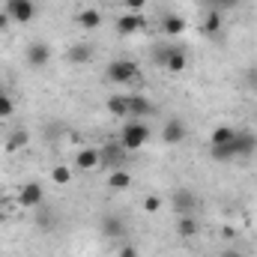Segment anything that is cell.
Listing matches in <instances>:
<instances>
[{"mask_svg": "<svg viewBox=\"0 0 257 257\" xmlns=\"http://www.w3.org/2000/svg\"><path fill=\"white\" fill-rule=\"evenodd\" d=\"M254 150H257V135H251V132H236L233 141H227L221 147H212L209 156L215 162H233V159H248Z\"/></svg>", "mask_w": 257, "mask_h": 257, "instance_id": "obj_1", "label": "cell"}, {"mask_svg": "<svg viewBox=\"0 0 257 257\" xmlns=\"http://www.w3.org/2000/svg\"><path fill=\"white\" fill-rule=\"evenodd\" d=\"M147 141H150V126L144 120H128L126 126H123V132H120V144H123L126 153L141 150Z\"/></svg>", "mask_w": 257, "mask_h": 257, "instance_id": "obj_2", "label": "cell"}, {"mask_svg": "<svg viewBox=\"0 0 257 257\" xmlns=\"http://www.w3.org/2000/svg\"><path fill=\"white\" fill-rule=\"evenodd\" d=\"M108 81L111 84H120V87L123 84H135L138 81V63L135 60H126V57L123 60H114V63L108 66Z\"/></svg>", "mask_w": 257, "mask_h": 257, "instance_id": "obj_3", "label": "cell"}, {"mask_svg": "<svg viewBox=\"0 0 257 257\" xmlns=\"http://www.w3.org/2000/svg\"><path fill=\"white\" fill-rule=\"evenodd\" d=\"M3 12L9 15V21H18V24H30L36 18V3L33 0H6Z\"/></svg>", "mask_w": 257, "mask_h": 257, "instance_id": "obj_4", "label": "cell"}, {"mask_svg": "<svg viewBox=\"0 0 257 257\" xmlns=\"http://www.w3.org/2000/svg\"><path fill=\"white\" fill-rule=\"evenodd\" d=\"M42 200H45V189H42L39 183H24V186H21V192H18V206L33 209V206H39Z\"/></svg>", "mask_w": 257, "mask_h": 257, "instance_id": "obj_5", "label": "cell"}, {"mask_svg": "<svg viewBox=\"0 0 257 257\" xmlns=\"http://www.w3.org/2000/svg\"><path fill=\"white\" fill-rule=\"evenodd\" d=\"M126 99H128V120H144V117H150L156 111V105L147 96H141V93H132Z\"/></svg>", "mask_w": 257, "mask_h": 257, "instance_id": "obj_6", "label": "cell"}, {"mask_svg": "<svg viewBox=\"0 0 257 257\" xmlns=\"http://www.w3.org/2000/svg\"><path fill=\"white\" fill-rule=\"evenodd\" d=\"M174 209H177V215H194V209H197V194L192 189H177L174 192Z\"/></svg>", "mask_w": 257, "mask_h": 257, "instance_id": "obj_7", "label": "cell"}, {"mask_svg": "<svg viewBox=\"0 0 257 257\" xmlns=\"http://www.w3.org/2000/svg\"><path fill=\"white\" fill-rule=\"evenodd\" d=\"M141 30H144V18L138 12H126L117 18V36H135Z\"/></svg>", "mask_w": 257, "mask_h": 257, "instance_id": "obj_8", "label": "cell"}, {"mask_svg": "<svg viewBox=\"0 0 257 257\" xmlns=\"http://www.w3.org/2000/svg\"><path fill=\"white\" fill-rule=\"evenodd\" d=\"M159 60L165 63V69H168V72H183V69H186V63H189V57H186V51H183V48H165Z\"/></svg>", "mask_w": 257, "mask_h": 257, "instance_id": "obj_9", "label": "cell"}, {"mask_svg": "<svg viewBox=\"0 0 257 257\" xmlns=\"http://www.w3.org/2000/svg\"><path fill=\"white\" fill-rule=\"evenodd\" d=\"M186 135H189V128H186V123L183 120H168L165 123V128H162V141L165 144H183L186 141Z\"/></svg>", "mask_w": 257, "mask_h": 257, "instance_id": "obj_10", "label": "cell"}, {"mask_svg": "<svg viewBox=\"0 0 257 257\" xmlns=\"http://www.w3.org/2000/svg\"><path fill=\"white\" fill-rule=\"evenodd\" d=\"M27 63L33 66V69L48 66V63H51V48H48L45 42H33V45L27 48Z\"/></svg>", "mask_w": 257, "mask_h": 257, "instance_id": "obj_11", "label": "cell"}, {"mask_svg": "<svg viewBox=\"0 0 257 257\" xmlns=\"http://www.w3.org/2000/svg\"><path fill=\"white\" fill-rule=\"evenodd\" d=\"M75 165H78L81 171H96V168L102 165V153H99L96 147H84V150L75 156Z\"/></svg>", "mask_w": 257, "mask_h": 257, "instance_id": "obj_12", "label": "cell"}, {"mask_svg": "<svg viewBox=\"0 0 257 257\" xmlns=\"http://www.w3.org/2000/svg\"><path fill=\"white\" fill-rule=\"evenodd\" d=\"M99 153H102V165H117V162H123V159H126V150H123V144H120V141L105 144Z\"/></svg>", "mask_w": 257, "mask_h": 257, "instance_id": "obj_13", "label": "cell"}, {"mask_svg": "<svg viewBox=\"0 0 257 257\" xmlns=\"http://www.w3.org/2000/svg\"><path fill=\"white\" fill-rule=\"evenodd\" d=\"M123 230H126V227H123V218H120V215H105V218H102V233H105L108 239H120Z\"/></svg>", "mask_w": 257, "mask_h": 257, "instance_id": "obj_14", "label": "cell"}, {"mask_svg": "<svg viewBox=\"0 0 257 257\" xmlns=\"http://www.w3.org/2000/svg\"><path fill=\"white\" fill-rule=\"evenodd\" d=\"M78 24H81L84 30H96V27L102 24V12H99V9H81V12H78Z\"/></svg>", "mask_w": 257, "mask_h": 257, "instance_id": "obj_15", "label": "cell"}, {"mask_svg": "<svg viewBox=\"0 0 257 257\" xmlns=\"http://www.w3.org/2000/svg\"><path fill=\"white\" fill-rule=\"evenodd\" d=\"M162 30H165L168 36H180V33H186V21H183L180 15H174V12H171V15H165V18H162Z\"/></svg>", "mask_w": 257, "mask_h": 257, "instance_id": "obj_16", "label": "cell"}, {"mask_svg": "<svg viewBox=\"0 0 257 257\" xmlns=\"http://www.w3.org/2000/svg\"><path fill=\"white\" fill-rule=\"evenodd\" d=\"M108 186H111L114 192H126L128 186H132V177H128V171H123V168L111 171V177H108Z\"/></svg>", "mask_w": 257, "mask_h": 257, "instance_id": "obj_17", "label": "cell"}, {"mask_svg": "<svg viewBox=\"0 0 257 257\" xmlns=\"http://www.w3.org/2000/svg\"><path fill=\"white\" fill-rule=\"evenodd\" d=\"M233 135H236V128H233V126H218V128H212V138H209V147H221V144H227V141H233Z\"/></svg>", "mask_w": 257, "mask_h": 257, "instance_id": "obj_18", "label": "cell"}, {"mask_svg": "<svg viewBox=\"0 0 257 257\" xmlns=\"http://www.w3.org/2000/svg\"><path fill=\"white\" fill-rule=\"evenodd\" d=\"M108 111L114 117H128V99L126 96H111L108 99Z\"/></svg>", "mask_w": 257, "mask_h": 257, "instance_id": "obj_19", "label": "cell"}, {"mask_svg": "<svg viewBox=\"0 0 257 257\" xmlns=\"http://www.w3.org/2000/svg\"><path fill=\"white\" fill-rule=\"evenodd\" d=\"M197 230H200V224L194 221V215H183V218H180V224H177V233H180V236H186V239L194 236Z\"/></svg>", "mask_w": 257, "mask_h": 257, "instance_id": "obj_20", "label": "cell"}, {"mask_svg": "<svg viewBox=\"0 0 257 257\" xmlns=\"http://www.w3.org/2000/svg\"><path fill=\"white\" fill-rule=\"evenodd\" d=\"M90 54H93V51H90V45H72V48L66 51V57H69L72 63H87V60H90Z\"/></svg>", "mask_w": 257, "mask_h": 257, "instance_id": "obj_21", "label": "cell"}, {"mask_svg": "<svg viewBox=\"0 0 257 257\" xmlns=\"http://www.w3.org/2000/svg\"><path fill=\"white\" fill-rule=\"evenodd\" d=\"M221 30V12L218 9H209V15H206V21H203V33H218Z\"/></svg>", "mask_w": 257, "mask_h": 257, "instance_id": "obj_22", "label": "cell"}, {"mask_svg": "<svg viewBox=\"0 0 257 257\" xmlns=\"http://www.w3.org/2000/svg\"><path fill=\"white\" fill-rule=\"evenodd\" d=\"M15 114V102H12V96L0 87V120H6V117H12Z\"/></svg>", "mask_w": 257, "mask_h": 257, "instance_id": "obj_23", "label": "cell"}, {"mask_svg": "<svg viewBox=\"0 0 257 257\" xmlns=\"http://www.w3.org/2000/svg\"><path fill=\"white\" fill-rule=\"evenodd\" d=\"M24 144H27V132H24V128H18V132L6 141V153H18Z\"/></svg>", "mask_w": 257, "mask_h": 257, "instance_id": "obj_24", "label": "cell"}, {"mask_svg": "<svg viewBox=\"0 0 257 257\" xmlns=\"http://www.w3.org/2000/svg\"><path fill=\"white\" fill-rule=\"evenodd\" d=\"M51 180H54L57 186H69V183H72V171H69L66 165H57V168L51 171Z\"/></svg>", "mask_w": 257, "mask_h": 257, "instance_id": "obj_25", "label": "cell"}, {"mask_svg": "<svg viewBox=\"0 0 257 257\" xmlns=\"http://www.w3.org/2000/svg\"><path fill=\"white\" fill-rule=\"evenodd\" d=\"M206 3H209L212 9H218V12H221V9H233V6H239L242 0H206Z\"/></svg>", "mask_w": 257, "mask_h": 257, "instance_id": "obj_26", "label": "cell"}, {"mask_svg": "<svg viewBox=\"0 0 257 257\" xmlns=\"http://www.w3.org/2000/svg\"><path fill=\"white\" fill-rule=\"evenodd\" d=\"M159 206H162V197H156V194H150V197L144 200V209H147V212H156Z\"/></svg>", "mask_w": 257, "mask_h": 257, "instance_id": "obj_27", "label": "cell"}, {"mask_svg": "<svg viewBox=\"0 0 257 257\" xmlns=\"http://www.w3.org/2000/svg\"><path fill=\"white\" fill-rule=\"evenodd\" d=\"M245 84H248L251 90H257V66H251V69L245 72Z\"/></svg>", "mask_w": 257, "mask_h": 257, "instance_id": "obj_28", "label": "cell"}, {"mask_svg": "<svg viewBox=\"0 0 257 257\" xmlns=\"http://www.w3.org/2000/svg\"><path fill=\"white\" fill-rule=\"evenodd\" d=\"M144 6H147V0H126V9H128V12H141Z\"/></svg>", "mask_w": 257, "mask_h": 257, "instance_id": "obj_29", "label": "cell"}, {"mask_svg": "<svg viewBox=\"0 0 257 257\" xmlns=\"http://www.w3.org/2000/svg\"><path fill=\"white\" fill-rule=\"evenodd\" d=\"M120 257H138V248L135 245H123L120 248Z\"/></svg>", "mask_w": 257, "mask_h": 257, "instance_id": "obj_30", "label": "cell"}, {"mask_svg": "<svg viewBox=\"0 0 257 257\" xmlns=\"http://www.w3.org/2000/svg\"><path fill=\"white\" fill-rule=\"evenodd\" d=\"M6 24H9V15H6V12H3V9H0V30H3V27H6Z\"/></svg>", "mask_w": 257, "mask_h": 257, "instance_id": "obj_31", "label": "cell"}, {"mask_svg": "<svg viewBox=\"0 0 257 257\" xmlns=\"http://www.w3.org/2000/svg\"><path fill=\"white\" fill-rule=\"evenodd\" d=\"M221 257H242V254H239V251H233V248H230V251H224V254H221Z\"/></svg>", "mask_w": 257, "mask_h": 257, "instance_id": "obj_32", "label": "cell"}]
</instances>
